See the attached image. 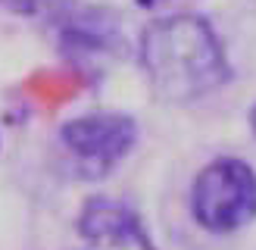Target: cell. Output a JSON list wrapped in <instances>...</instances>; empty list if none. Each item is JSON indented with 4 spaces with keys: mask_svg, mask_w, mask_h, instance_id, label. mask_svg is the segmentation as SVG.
I'll return each instance as SVG.
<instances>
[{
    "mask_svg": "<svg viewBox=\"0 0 256 250\" xmlns=\"http://www.w3.org/2000/svg\"><path fill=\"white\" fill-rule=\"evenodd\" d=\"M140 66L153 94L169 104H190L232 82L219 34L200 16H166L140 34Z\"/></svg>",
    "mask_w": 256,
    "mask_h": 250,
    "instance_id": "6da1fadb",
    "label": "cell"
},
{
    "mask_svg": "<svg viewBox=\"0 0 256 250\" xmlns=\"http://www.w3.org/2000/svg\"><path fill=\"white\" fill-rule=\"evenodd\" d=\"M190 216L206 234H234L256 219V169L238 156H216L190 184Z\"/></svg>",
    "mask_w": 256,
    "mask_h": 250,
    "instance_id": "7a4b0ae2",
    "label": "cell"
},
{
    "mask_svg": "<svg viewBox=\"0 0 256 250\" xmlns=\"http://www.w3.org/2000/svg\"><path fill=\"white\" fill-rule=\"evenodd\" d=\"M60 144L84 178H104L134 150L138 122L128 112H84L60 128Z\"/></svg>",
    "mask_w": 256,
    "mask_h": 250,
    "instance_id": "3957f363",
    "label": "cell"
},
{
    "mask_svg": "<svg viewBox=\"0 0 256 250\" xmlns=\"http://www.w3.org/2000/svg\"><path fill=\"white\" fill-rule=\"evenodd\" d=\"M75 232L97 250H160L140 212L132 204L106 194H94L82 204Z\"/></svg>",
    "mask_w": 256,
    "mask_h": 250,
    "instance_id": "277c9868",
    "label": "cell"
},
{
    "mask_svg": "<svg viewBox=\"0 0 256 250\" xmlns=\"http://www.w3.org/2000/svg\"><path fill=\"white\" fill-rule=\"evenodd\" d=\"M119 44L116 12L100 6L66 10L60 19V47L69 56H100Z\"/></svg>",
    "mask_w": 256,
    "mask_h": 250,
    "instance_id": "5b68a950",
    "label": "cell"
},
{
    "mask_svg": "<svg viewBox=\"0 0 256 250\" xmlns=\"http://www.w3.org/2000/svg\"><path fill=\"white\" fill-rule=\"evenodd\" d=\"M0 6L16 12V16L41 19V16H60L66 10V0H0Z\"/></svg>",
    "mask_w": 256,
    "mask_h": 250,
    "instance_id": "8992f818",
    "label": "cell"
},
{
    "mask_svg": "<svg viewBox=\"0 0 256 250\" xmlns=\"http://www.w3.org/2000/svg\"><path fill=\"white\" fill-rule=\"evenodd\" d=\"M247 122H250V132L256 134V104L250 106V112H247Z\"/></svg>",
    "mask_w": 256,
    "mask_h": 250,
    "instance_id": "52a82bcc",
    "label": "cell"
},
{
    "mask_svg": "<svg viewBox=\"0 0 256 250\" xmlns=\"http://www.w3.org/2000/svg\"><path fill=\"white\" fill-rule=\"evenodd\" d=\"M160 0H138V6H144V10H150V6H156Z\"/></svg>",
    "mask_w": 256,
    "mask_h": 250,
    "instance_id": "ba28073f",
    "label": "cell"
}]
</instances>
